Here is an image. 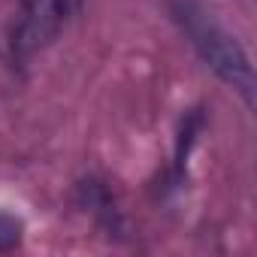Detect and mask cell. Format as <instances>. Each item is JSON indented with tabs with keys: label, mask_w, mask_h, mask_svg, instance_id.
I'll return each mask as SVG.
<instances>
[{
	"label": "cell",
	"mask_w": 257,
	"mask_h": 257,
	"mask_svg": "<svg viewBox=\"0 0 257 257\" xmlns=\"http://www.w3.org/2000/svg\"><path fill=\"white\" fill-rule=\"evenodd\" d=\"M170 16L200 55V61L227 85L233 88L242 103L254 106V70L239 46V40L200 4V0H170Z\"/></svg>",
	"instance_id": "cell-1"
},
{
	"label": "cell",
	"mask_w": 257,
	"mask_h": 257,
	"mask_svg": "<svg viewBox=\"0 0 257 257\" xmlns=\"http://www.w3.org/2000/svg\"><path fill=\"white\" fill-rule=\"evenodd\" d=\"M82 10V0H22V19L16 25L13 49L34 55L46 49Z\"/></svg>",
	"instance_id": "cell-2"
},
{
	"label": "cell",
	"mask_w": 257,
	"mask_h": 257,
	"mask_svg": "<svg viewBox=\"0 0 257 257\" xmlns=\"http://www.w3.org/2000/svg\"><path fill=\"white\" fill-rule=\"evenodd\" d=\"M22 218H16L13 212H4L0 209V251H13L19 242H22Z\"/></svg>",
	"instance_id": "cell-3"
}]
</instances>
